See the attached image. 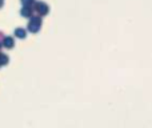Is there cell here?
<instances>
[{
  "label": "cell",
  "instance_id": "6da1fadb",
  "mask_svg": "<svg viewBox=\"0 0 152 128\" xmlns=\"http://www.w3.org/2000/svg\"><path fill=\"white\" fill-rule=\"evenodd\" d=\"M42 28V16H32L29 18L28 21V31L32 34L39 32V29Z\"/></svg>",
  "mask_w": 152,
  "mask_h": 128
},
{
  "label": "cell",
  "instance_id": "7a4b0ae2",
  "mask_svg": "<svg viewBox=\"0 0 152 128\" xmlns=\"http://www.w3.org/2000/svg\"><path fill=\"white\" fill-rule=\"evenodd\" d=\"M34 10H35V12H36L39 16H45V15H48V12H50V7H48L44 1L35 3Z\"/></svg>",
  "mask_w": 152,
  "mask_h": 128
},
{
  "label": "cell",
  "instance_id": "3957f363",
  "mask_svg": "<svg viewBox=\"0 0 152 128\" xmlns=\"http://www.w3.org/2000/svg\"><path fill=\"white\" fill-rule=\"evenodd\" d=\"M35 10L32 5H23V8L20 10V15L23 16V18H32V15H34Z\"/></svg>",
  "mask_w": 152,
  "mask_h": 128
},
{
  "label": "cell",
  "instance_id": "277c9868",
  "mask_svg": "<svg viewBox=\"0 0 152 128\" xmlns=\"http://www.w3.org/2000/svg\"><path fill=\"white\" fill-rule=\"evenodd\" d=\"M3 47L8 48V50H11V48L15 47V40H13V37L11 36H5L4 40H3Z\"/></svg>",
  "mask_w": 152,
  "mask_h": 128
},
{
  "label": "cell",
  "instance_id": "5b68a950",
  "mask_svg": "<svg viewBox=\"0 0 152 128\" xmlns=\"http://www.w3.org/2000/svg\"><path fill=\"white\" fill-rule=\"evenodd\" d=\"M15 36L19 37V39H26V37H27L26 29H23V28H16V29H15Z\"/></svg>",
  "mask_w": 152,
  "mask_h": 128
},
{
  "label": "cell",
  "instance_id": "8992f818",
  "mask_svg": "<svg viewBox=\"0 0 152 128\" xmlns=\"http://www.w3.org/2000/svg\"><path fill=\"white\" fill-rule=\"evenodd\" d=\"M8 61H10V58H8L5 53L0 52V67H3V65H7Z\"/></svg>",
  "mask_w": 152,
  "mask_h": 128
},
{
  "label": "cell",
  "instance_id": "52a82bcc",
  "mask_svg": "<svg viewBox=\"0 0 152 128\" xmlns=\"http://www.w3.org/2000/svg\"><path fill=\"white\" fill-rule=\"evenodd\" d=\"M23 3V5H32L35 3V0H20Z\"/></svg>",
  "mask_w": 152,
  "mask_h": 128
},
{
  "label": "cell",
  "instance_id": "ba28073f",
  "mask_svg": "<svg viewBox=\"0 0 152 128\" xmlns=\"http://www.w3.org/2000/svg\"><path fill=\"white\" fill-rule=\"evenodd\" d=\"M4 35H3V32H0V43H3V40H4Z\"/></svg>",
  "mask_w": 152,
  "mask_h": 128
},
{
  "label": "cell",
  "instance_id": "9c48e42d",
  "mask_svg": "<svg viewBox=\"0 0 152 128\" xmlns=\"http://www.w3.org/2000/svg\"><path fill=\"white\" fill-rule=\"evenodd\" d=\"M3 4H4V0H0V7H3Z\"/></svg>",
  "mask_w": 152,
  "mask_h": 128
},
{
  "label": "cell",
  "instance_id": "30bf717a",
  "mask_svg": "<svg viewBox=\"0 0 152 128\" xmlns=\"http://www.w3.org/2000/svg\"><path fill=\"white\" fill-rule=\"evenodd\" d=\"M3 47V43H0V48H1Z\"/></svg>",
  "mask_w": 152,
  "mask_h": 128
}]
</instances>
